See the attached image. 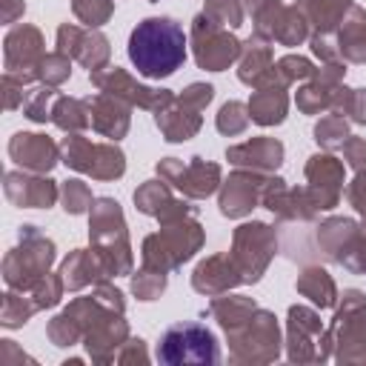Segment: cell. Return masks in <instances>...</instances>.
<instances>
[{
  "label": "cell",
  "mask_w": 366,
  "mask_h": 366,
  "mask_svg": "<svg viewBox=\"0 0 366 366\" xmlns=\"http://www.w3.org/2000/svg\"><path fill=\"white\" fill-rule=\"evenodd\" d=\"M274 252V237L266 223H246L234 234V266L246 283L260 280L269 257Z\"/></svg>",
  "instance_id": "cell-6"
},
{
  "label": "cell",
  "mask_w": 366,
  "mask_h": 366,
  "mask_svg": "<svg viewBox=\"0 0 366 366\" xmlns=\"http://www.w3.org/2000/svg\"><path fill=\"white\" fill-rule=\"evenodd\" d=\"M51 120L66 132H77V129H83L89 123V117L83 112V103L80 100H69V97H57V103L51 109Z\"/></svg>",
  "instance_id": "cell-28"
},
{
  "label": "cell",
  "mask_w": 366,
  "mask_h": 366,
  "mask_svg": "<svg viewBox=\"0 0 366 366\" xmlns=\"http://www.w3.org/2000/svg\"><path fill=\"white\" fill-rule=\"evenodd\" d=\"M323 335H320V320L312 309L306 306H292L289 309V360H326L323 357Z\"/></svg>",
  "instance_id": "cell-9"
},
{
  "label": "cell",
  "mask_w": 366,
  "mask_h": 366,
  "mask_svg": "<svg viewBox=\"0 0 366 366\" xmlns=\"http://www.w3.org/2000/svg\"><path fill=\"white\" fill-rule=\"evenodd\" d=\"M146 360V349H143V340L137 337V340H126V349L123 352H117V357L114 360H120V363H126V360Z\"/></svg>",
  "instance_id": "cell-45"
},
{
  "label": "cell",
  "mask_w": 366,
  "mask_h": 366,
  "mask_svg": "<svg viewBox=\"0 0 366 366\" xmlns=\"http://www.w3.org/2000/svg\"><path fill=\"white\" fill-rule=\"evenodd\" d=\"M192 37H194V57H197V66L200 69L223 71L240 54V43L229 31H220L217 23L209 20L206 14H200L194 20Z\"/></svg>",
  "instance_id": "cell-7"
},
{
  "label": "cell",
  "mask_w": 366,
  "mask_h": 366,
  "mask_svg": "<svg viewBox=\"0 0 366 366\" xmlns=\"http://www.w3.org/2000/svg\"><path fill=\"white\" fill-rule=\"evenodd\" d=\"M157 360L169 366L183 363H220L217 337L194 320H183L169 326L157 340Z\"/></svg>",
  "instance_id": "cell-2"
},
{
  "label": "cell",
  "mask_w": 366,
  "mask_h": 366,
  "mask_svg": "<svg viewBox=\"0 0 366 366\" xmlns=\"http://www.w3.org/2000/svg\"><path fill=\"white\" fill-rule=\"evenodd\" d=\"M329 346H337V360H366V297L360 292L343 295V309L323 332V357H329Z\"/></svg>",
  "instance_id": "cell-3"
},
{
  "label": "cell",
  "mask_w": 366,
  "mask_h": 366,
  "mask_svg": "<svg viewBox=\"0 0 366 366\" xmlns=\"http://www.w3.org/2000/svg\"><path fill=\"white\" fill-rule=\"evenodd\" d=\"M249 117L260 126H272V123H283L286 117V94L280 86L274 83H263L254 97L249 100Z\"/></svg>",
  "instance_id": "cell-16"
},
{
  "label": "cell",
  "mask_w": 366,
  "mask_h": 366,
  "mask_svg": "<svg viewBox=\"0 0 366 366\" xmlns=\"http://www.w3.org/2000/svg\"><path fill=\"white\" fill-rule=\"evenodd\" d=\"M209 309H212V315L220 320V326H223L226 332H232V329H237L240 323H246L257 306H254V300H249V297H243V295H232V297H214Z\"/></svg>",
  "instance_id": "cell-22"
},
{
  "label": "cell",
  "mask_w": 366,
  "mask_h": 366,
  "mask_svg": "<svg viewBox=\"0 0 366 366\" xmlns=\"http://www.w3.org/2000/svg\"><path fill=\"white\" fill-rule=\"evenodd\" d=\"M40 46H43V40H40L37 29H31V26H17L14 31H9V37H6V74L20 80V83L40 74V63H43Z\"/></svg>",
  "instance_id": "cell-8"
},
{
  "label": "cell",
  "mask_w": 366,
  "mask_h": 366,
  "mask_svg": "<svg viewBox=\"0 0 366 366\" xmlns=\"http://www.w3.org/2000/svg\"><path fill=\"white\" fill-rule=\"evenodd\" d=\"M349 200L355 203L357 212L366 214V172H360V174L355 177V183L349 186Z\"/></svg>",
  "instance_id": "cell-44"
},
{
  "label": "cell",
  "mask_w": 366,
  "mask_h": 366,
  "mask_svg": "<svg viewBox=\"0 0 366 366\" xmlns=\"http://www.w3.org/2000/svg\"><path fill=\"white\" fill-rule=\"evenodd\" d=\"M60 152H63V157H66V163H69L71 169H77V172H89V169H92L94 146H92L86 137H80V134L66 137L63 146H60Z\"/></svg>",
  "instance_id": "cell-29"
},
{
  "label": "cell",
  "mask_w": 366,
  "mask_h": 366,
  "mask_svg": "<svg viewBox=\"0 0 366 366\" xmlns=\"http://www.w3.org/2000/svg\"><path fill=\"white\" fill-rule=\"evenodd\" d=\"M71 6L86 26H103L112 14V0H74Z\"/></svg>",
  "instance_id": "cell-36"
},
{
  "label": "cell",
  "mask_w": 366,
  "mask_h": 366,
  "mask_svg": "<svg viewBox=\"0 0 366 366\" xmlns=\"http://www.w3.org/2000/svg\"><path fill=\"white\" fill-rule=\"evenodd\" d=\"M346 120H343V114H329V117H323L317 126H315V140L320 143V146H326V149H335V146H343L346 143Z\"/></svg>",
  "instance_id": "cell-30"
},
{
  "label": "cell",
  "mask_w": 366,
  "mask_h": 366,
  "mask_svg": "<svg viewBox=\"0 0 366 366\" xmlns=\"http://www.w3.org/2000/svg\"><path fill=\"white\" fill-rule=\"evenodd\" d=\"M315 69H312V63L306 60V57H295V54H289V57H283L280 63H277V69L272 66V77H277V83H292V80H303V77H309Z\"/></svg>",
  "instance_id": "cell-35"
},
{
  "label": "cell",
  "mask_w": 366,
  "mask_h": 366,
  "mask_svg": "<svg viewBox=\"0 0 366 366\" xmlns=\"http://www.w3.org/2000/svg\"><path fill=\"white\" fill-rule=\"evenodd\" d=\"M283 157V146L277 140H269V137H257V140H249L243 146H234L229 149V160L243 166H254V169H274Z\"/></svg>",
  "instance_id": "cell-17"
},
{
  "label": "cell",
  "mask_w": 366,
  "mask_h": 366,
  "mask_svg": "<svg viewBox=\"0 0 366 366\" xmlns=\"http://www.w3.org/2000/svg\"><path fill=\"white\" fill-rule=\"evenodd\" d=\"M257 194H263V186H260L252 174L237 172V174H232V177L226 180V186H223L220 212H223L226 217H240V214H246V212L254 206Z\"/></svg>",
  "instance_id": "cell-15"
},
{
  "label": "cell",
  "mask_w": 366,
  "mask_h": 366,
  "mask_svg": "<svg viewBox=\"0 0 366 366\" xmlns=\"http://www.w3.org/2000/svg\"><path fill=\"white\" fill-rule=\"evenodd\" d=\"M306 174L312 180V206L315 209H332L340 194L343 183V166L329 154H315L306 166Z\"/></svg>",
  "instance_id": "cell-11"
},
{
  "label": "cell",
  "mask_w": 366,
  "mask_h": 366,
  "mask_svg": "<svg viewBox=\"0 0 366 366\" xmlns=\"http://www.w3.org/2000/svg\"><path fill=\"white\" fill-rule=\"evenodd\" d=\"M6 194L26 209H49L57 197V189L46 177H23L17 172L6 174Z\"/></svg>",
  "instance_id": "cell-13"
},
{
  "label": "cell",
  "mask_w": 366,
  "mask_h": 366,
  "mask_svg": "<svg viewBox=\"0 0 366 366\" xmlns=\"http://www.w3.org/2000/svg\"><path fill=\"white\" fill-rule=\"evenodd\" d=\"M60 292H63V280L54 277V274H43L34 286H31V297L37 303V309H46V306H54L60 300Z\"/></svg>",
  "instance_id": "cell-38"
},
{
  "label": "cell",
  "mask_w": 366,
  "mask_h": 366,
  "mask_svg": "<svg viewBox=\"0 0 366 366\" xmlns=\"http://www.w3.org/2000/svg\"><path fill=\"white\" fill-rule=\"evenodd\" d=\"M129 60L137 74L160 80L172 77L186 60L183 26L172 17H146L129 34Z\"/></svg>",
  "instance_id": "cell-1"
},
{
  "label": "cell",
  "mask_w": 366,
  "mask_h": 366,
  "mask_svg": "<svg viewBox=\"0 0 366 366\" xmlns=\"http://www.w3.org/2000/svg\"><path fill=\"white\" fill-rule=\"evenodd\" d=\"M9 154L14 163L31 169V172H49L57 163V146L46 134L34 132H20L9 143Z\"/></svg>",
  "instance_id": "cell-12"
},
{
  "label": "cell",
  "mask_w": 366,
  "mask_h": 366,
  "mask_svg": "<svg viewBox=\"0 0 366 366\" xmlns=\"http://www.w3.org/2000/svg\"><path fill=\"white\" fill-rule=\"evenodd\" d=\"M51 94H54L51 89H34V92H29V94L20 100L23 114L31 117V120H37V123H43V120L51 114V109H49V97H51Z\"/></svg>",
  "instance_id": "cell-39"
},
{
  "label": "cell",
  "mask_w": 366,
  "mask_h": 366,
  "mask_svg": "<svg viewBox=\"0 0 366 366\" xmlns=\"http://www.w3.org/2000/svg\"><path fill=\"white\" fill-rule=\"evenodd\" d=\"M240 272L237 266L229 260V257H209L203 260L197 269H194V277H192V286L203 295H217V292H226L232 289L234 283H240Z\"/></svg>",
  "instance_id": "cell-14"
},
{
  "label": "cell",
  "mask_w": 366,
  "mask_h": 366,
  "mask_svg": "<svg viewBox=\"0 0 366 366\" xmlns=\"http://www.w3.org/2000/svg\"><path fill=\"white\" fill-rule=\"evenodd\" d=\"M126 169L123 163V152L114 149V146H94V160H92V169L89 174L100 177V180H109V177H120Z\"/></svg>",
  "instance_id": "cell-25"
},
{
  "label": "cell",
  "mask_w": 366,
  "mask_h": 366,
  "mask_svg": "<svg viewBox=\"0 0 366 366\" xmlns=\"http://www.w3.org/2000/svg\"><path fill=\"white\" fill-rule=\"evenodd\" d=\"M346 109L357 123H366V89L346 92Z\"/></svg>",
  "instance_id": "cell-43"
},
{
  "label": "cell",
  "mask_w": 366,
  "mask_h": 366,
  "mask_svg": "<svg viewBox=\"0 0 366 366\" xmlns=\"http://www.w3.org/2000/svg\"><path fill=\"white\" fill-rule=\"evenodd\" d=\"M69 57L63 54V51H57V54H46L43 57V63H40V77L46 80V83H51V86H57V83H63L66 77H69Z\"/></svg>",
  "instance_id": "cell-41"
},
{
  "label": "cell",
  "mask_w": 366,
  "mask_h": 366,
  "mask_svg": "<svg viewBox=\"0 0 366 366\" xmlns=\"http://www.w3.org/2000/svg\"><path fill=\"white\" fill-rule=\"evenodd\" d=\"M343 154H346V160H349L352 169H357V172L366 169V140H360V137H346Z\"/></svg>",
  "instance_id": "cell-42"
},
{
  "label": "cell",
  "mask_w": 366,
  "mask_h": 366,
  "mask_svg": "<svg viewBox=\"0 0 366 366\" xmlns=\"http://www.w3.org/2000/svg\"><path fill=\"white\" fill-rule=\"evenodd\" d=\"M23 249H11L6 257V283L17 292H29L54 260V246L43 234L34 232V226H23L20 232Z\"/></svg>",
  "instance_id": "cell-5"
},
{
  "label": "cell",
  "mask_w": 366,
  "mask_h": 366,
  "mask_svg": "<svg viewBox=\"0 0 366 366\" xmlns=\"http://www.w3.org/2000/svg\"><path fill=\"white\" fill-rule=\"evenodd\" d=\"M94 269H103L100 257H97V254L92 257L86 249H74V252L63 260V283H66L69 289H80V286H86V283L94 280Z\"/></svg>",
  "instance_id": "cell-23"
},
{
  "label": "cell",
  "mask_w": 366,
  "mask_h": 366,
  "mask_svg": "<svg viewBox=\"0 0 366 366\" xmlns=\"http://www.w3.org/2000/svg\"><path fill=\"white\" fill-rule=\"evenodd\" d=\"M340 54L355 63H366V11L363 9H349L343 17L340 29Z\"/></svg>",
  "instance_id": "cell-18"
},
{
  "label": "cell",
  "mask_w": 366,
  "mask_h": 366,
  "mask_svg": "<svg viewBox=\"0 0 366 366\" xmlns=\"http://www.w3.org/2000/svg\"><path fill=\"white\" fill-rule=\"evenodd\" d=\"M37 312V303L34 300H29L23 292L17 295V292H9L6 297H3V326L6 329H17V326H23L31 315Z\"/></svg>",
  "instance_id": "cell-27"
},
{
  "label": "cell",
  "mask_w": 366,
  "mask_h": 366,
  "mask_svg": "<svg viewBox=\"0 0 366 366\" xmlns=\"http://www.w3.org/2000/svg\"><path fill=\"white\" fill-rule=\"evenodd\" d=\"M49 337H51L54 346H74L83 337V329L69 312H63L49 323Z\"/></svg>",
  "instance_id": "cell-31"
},
{
  "label": "cell",
  "mask_w": 366,
  "mask_h": 366,
  "mask_svg": "<svg viewBox=\"0 0 366 366\" xmlns=\"http://www.w3.org/2000/svg\"><path fill=\"white\" fill-rule=\"evenodd\" d=\"M272 71V51L266 43H260L257 37L246 40V49H243V60H240V80L243 83H263L266 74Z\"/></svg>",
  "instance_id": "cell-19"
},
{
  "label": "cell",
  "mask_w": 366,
  "mask_h": 366,
  "mask_svg": "<svg viewBox=\"0 0 366 366\" xmlns=\"http://www.w3.org/2000/svg\"><path fill=\"white\" fill-rule=\"evenodd\" d=\"M203 14H206L209 20H214L217 26H232V29H237V26L243 23V11H240V6H237L234 0H206Z\"/></svg>",
  "instance_id": "cell-32"
},
{
  "label": "cell",
  "mask_w": 366,
  "mask_h": 366,
  "mask_svg": "<svg viewBox=\"0 0 366 366\" xmlns=\"http://www.w3.org/2000/svg\"><path fill=\"white\" fill-rule=\"evenodd\" d=\"M134 203L140 206V212H146V214H157L160 217V212L166 214V212H172L177 203H172L169 200V192L157 183V180H149L140 192H134Z\"/></svg>",
  "instance_id": "cell-26"
},
{
  "label": "cell",
  "mask_w": 366,
  "mask_h": 366,
  "mask_svg": "<svg viewBox=\"0 0 366 366\" xmlns=\"http://www.w3.org/2000/svg\"><path fill=\"white\" fill-rule=\"evenodd\" d=\"M163 289H166V272H157V269H149V266H146V272L134 274V280H132V292L140 300H154Z\"/></svg>",
  "instance_id": "cell-34"
},
{
  "label": "cell",
  "mask_w": 366,
  "mask_h": 366,
  "mask_svg": "<svg viewBox=\"0 0 366 366\" xmlns=\"http://www.w3.org/2000/svg\"><path fill=\"white\" fill-rule=\"evenodd\" d=\"M346 6H349V0H303V11L320 29V34H326L343 17Z\"/></svg>",
  "instance_id": "cell-24"
},
{
  "label": "cell",
  "mask_w": 366,
  "mask_h": 366,
  "mask_svg": "<svg viewBox=\"0 0 366 366\" xmlns=\"http://www.w3.org/2000/svg\"><path fill=\"white\" fill-rule=\"evenodd\" d=\"M297 292L306 295V297H309L315 306H320V309H329V306H335V300H337L335 280H332L323 269H306V272L300 274V280H297Z\"/></svg>",
  "instance_id": "cell-21"
},
{
  "label": "cell",
  "mask_w": 366,
  "mask_h": 366,
  "mask_svg": "<svg viewBox=\"0 0 366 366\" xmlns=\"http://www.w3.org/2000/svg\"><path fill=\"white\" fill-rule=\"evenodd\" d=\"M17 14H23V0H6V11H3V20L11 23Z\"/></svg>",
  "instance_id": "cell-46"
},
{
  "label": "cell",
  "mask_w": 366,
  "mask_h": 366,
  "mask_svg": "<svg viewBox=\"0 0 366 366\" xmlns=\"http://www.w3.org/2000/svg\"><path fill=\"white\" fill-rule=\"evenodd\" d=\"M74 57H80L92 71H97V66L106 63V57H109V43H106V37H100V34H83L80 49H77Z\"/></svg>",
  "instance_id": "cell-33"
},
{
  "label": "cell",
  "mask_w": 366,
  "mask_h": 366,
  "mask_svg": "<svg viewBox=\"0 0 366 366\" xmlns=\"http://www.w3.org/2000/svg\"><path fill=\"white\" fill-rule=\"evenodd\" d=\"M232 343V360L240 363H269L280 355V335L272 312L254 309L246 323L226 332Z\"/></svg>",
  "instance_id": "cell-4"
},
{
  "label": "cell",
  "mask_w": 366,
  "mask_h": 366,
  "mask_svg": "<svg viewBox=\"0 0 366 366\" xmlns=\"http://www.w3.org/2000/svg\"><path fill=\"white\" fill-rule=\"evenodd\" d=\"M246 123H249V114H246V106L243 103H226L223 109H220V114H217V129L223 132V134H240L243 129H246Z\"/></svg>",
  "instance_id": "cell-37"
},
{
  "label": "cell",
  "mask_w": 366,
  "mask_h": 366,
  "mask_svg": "<svg viewBox=\"0 0 366 366\" xmlns=\"http://www.w3.org/2000/svg\"><path fill=\"white\" fill-rule=\"evenodd\" d=\"M89 206H92V194H89L86 183L69 180V183L63 186V209H66L69 214H80V212H86Z\"/></svg>",
  "instance_id": "cell-40"
},
{
  "label": "cell",
  "mask_w": 366,
  "mask_h": 366,
  "mask_svg": "<svg viewBox=\"0 0 366 366\" xmlns=\"http://www.w3.org/2000/svg\"><path fill=\"white\" fill-rule=\"evenodd\" d=\"M89 106L97 112V114H92L94 129L103 132L106 137H114V140H117V137L129 129V114H126V109L117 106V100L112 103V100H106V97H94V103L89 100Z\"/></svg>",
  "instance_id": "cell-20"
},
{
  "label": "cell",
  "mask_w": 366,
  "mask_h": 366,
  "mask_svg": "<svg viewBox=\"0 0 366 366\" xmlns=\"http://www.w3.org/2000/svg\"><path fill=\"white\" fill-rule=\"evenodd\" d=\"M157 174L172 180L177 189H183L186 194L192 197H206L214 192L217 186V177H220V169L212 166V163H203L200 157H192L189 166L177 163L174 157H166L160 166H157Z\"/></svg>",
  "instance_id": "cell-10"
}]
</instances>
